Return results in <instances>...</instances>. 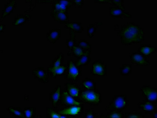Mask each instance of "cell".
Masks as SVG:
<instances>
[{
  "mask_svg": "<svg viewBox=\"0 0 157 118\" xmlns=\"http://www.w3.org/2000/svg\"><path fill=\"white\" fill-rule=\"evenodd\" d=\"M117 26V36L120 39L122 45L130 46L140 44L144 41L145 30L140 25L132 22L122 25L120 28Z\"/></svg>",
  "mask_w": 157,
  "mask_h": 118,
  "instance_id": "1",
  "label": "cell"
},
{
  "mask_svg": "<svg viewBox=\"0 0 157 118\" xmlns=\"http://www.w3.org/2000/svg\"><path fill=\"white\" fill-rule=\"evenodd\" d=\"M78 101L82 103L89 105L91 106H98L102 103V94L98 89L82 90Z\"/></svg>",
  "mask_w": 157,
  "mask_h": 118,
  "instance_id": "2",
  "label": "cell"
},
{
  "mask_svg": "<svg viewBox=\"0 0 157 118\" xmlns=\"http://www.w3.org/2000/svg\"><path fill=\"white\" fill-rule=\"evenodd\" d=\"M129 105L127 95L124 94H115L108 105L105 108V111L115 110L122 111L125 110Z\"/></svg>",
  "mask_w": 157,
  "mask_h": 118,
  "instance_id": "3",
  "label": "cell"
},
{
  "mask_svg": "<svg viewBox=\"0 0 157 118\" xmlns=\"http://www.w3.org/2000/svg\"><path fill=\"white\" fill-rule=\"evenodd\" d=\"M67 65V70L65 78L68 81L76 83L82 75V67L76 64L75 60L69 59Z\"/></svg>",
  "mask_w": 157,
  "mask_h": 118,
  "instance_id": "4",
  "label": "cell"
},
{
  "mask_svg": "<svg viewBox=\"0 0 157 118\" xmlns=\"http://www.w3.org/2000/svg\"><path fill=\"white\" fill-rule=\"evenodd\" d=\"M60 115L67 116L68 118H80L84 113V105H73L64 106L57 111Z\"/></svg>",
  "mask_w": 157,
  "mask_h": 118,
  "instance_id": "5",
  "label": "cell"
},
{
  "mask_svg": "<svg viewBox=\"0 0 157 118\" xmlns=\"http://www.w3.org/2000/svg\"><path fill=\"white\" fill-rule=\"evenodd\" d=\"M140 91L144 100L155 103L157 104V89L156 87H152L148 84L142 86Z\"/></svg>",
  "mask_w": 157,
  "mask_h": 118,
  "instance_id": "6",
  "label": "cell"
},
{
  "mask_svg": "<svg viewBox=\"0 0 157 118\" xmlns=\"http://www.w3.org/2000/svg\"><path fill=\"white\" fill-rule=\"evenodd\" d=\"M107 67L106 63L101 59H97L94 61L92 64V69L90 73L92 75L98 76H107Z\"/></svg>",
  "mask_w": 157,
  "mask_h": 118,
  "instance_id": "7",
  "label": "cell"
},
{
  "mask_svg": "<svg viewBox=\"0 0 157 118\" xmlns=\"http://www.w3.org/2000/svg\"><path fill=\"white\" fill-rule=\"evenodd\" d=\"M129 61L132 64L137 66H149L151 64L148 58L138 52L130 54Z\"/></svg>",
  "mask_w": 157,
  "mask_h": 118,
  "instance_id": "8",
  "label": "cell"
},
{
  "mask_svg": "<svg viewBox=\"0 0 157 118\" xmlns=\"http://www.w3.org/2000/svg\"><path fill=\"white\" fill-rule=\"evenodd\" d=\"M32 74L34 78L37 79L42 84L49 82V76L48 72L43 67L35 68L32 71Z\"/></svg>",
  "mask_w": 157,
  "mask_h": 118,
  "instance_id": "9",
  "label": "cell"
},
{
  "mask_svg": "<svg viewBox=\"0 0 157 118\" xmlns=\"http://www.w3.org/2000/svg\"><path fill=\"white\" fill-rule=\"evenodd\" d=\"M62 88V86L58 85L49 94V101L52 103V108L55 109L60 106Z\"/></svg>",
  "mask_w": 157,
  "mask_h": 118,
  "instance_id": "10",
  "label": "cell"
},
{
  "mask_svg": "<svg viewBox=\"0 0 157 118\" xmlns=\"http://www.w3.org/2000/svg\"><path fill=\"white\" fill-rule=\"evenodd\" d=\"M51 11H58L69 13V10L73 5L72 0L61 1L56 0L52 3Z\"/></svg>",
  "mask_w": 157,
  "mask_h": 118,
  "instance_id": "11",
  "label": "cell"
},
{
  "mask_svg": "<svg viewBox=\"0 0 157 118\" xmlns=\"http://www.w3.org/2000/svg\"><path fill=\"white\" fill-rule=\"evenodd\" d=\"M65 90L71 96L78 99L82 89L79 85L76 83L69 82L65 83Z\"/></svg>",
  "mask_w": 157,
  "mask_h": 118,
  "instance_id": "12",
  "label": "cell"
},
{
  "mask_svg": "<svg viewBox=\"0 0 157 118\" xmlns=\"http://www.w3.org/2000/svg\"><path fill=\"white\" fill-rule=\"evenodd\" d=\"M109 16L113 19H130L132 17L131 14L128 12H126L125 11L120 8L117 7L111 6L109 8Z\"/></svg>",
  "mask_w": 157,
  "mask_h": 118,
  "instance_id": "13",
  "label": "cell"
},
{
  "mask_svg": "<svg viewBox=\"0 0 157 118\" xmlns=\"http://www.w3.org/2000/svg\"><path fill=\"white\" fill-rule=\"evenodd\" d=\"M82 103L76 101L75 98L69 95L65 90H62L60 102V106H67L73 105H82Z\"/></svg>",
  "mask_w": 157,
  "mask_h": 118,
  "instance_id": "14",
  "label": "cell"
},
{
  "mask_svg": "<svg viewBox=\"0 0 157 118\" xmlns=\"http://www.w3.org/2000/svg\"><path fill=\"white\" fill-rule=\"evenodd\" d=\"M17 7V3L15 0H10L4 4L3 8L1 12V21L13 13Z\"/></svg>",
  "mask_w": 157,
  "mask_h": 118,
  "instance_id": "15",
  "label": "cell"
},
{
  "mask_svg": "<svg viewBox=\"0 0 157 118\" xmlns=\"http://www.w3.org/2000/svg\"><path fill=\"white\" fill-rule=\"evenodd\" d=\"M49 75L52 78L56 79L58 76H63L66 75L67 70V65L58 67H54L51 65L47 69Z\"/></svg>",
  "mask_w": 157,
  "mask_h": 118,
  "instance_id": "16",
  "label": "cell"
},
{
  "mask_svg": "<svg viewBox=\"0 0 157 118\" xmlns=\"http://www.w3.org/2000/svg\"><path fill=\"white\" fill-rule=\"evenodd\" d=\"M139 109L145 112V114H148L157 110V104L144 100L139 102L137 105Z\"/></svg>",
  "mask_w": 157,
  "mask_h": 118,
  "instance_id": "17",
  "label": "cell"
},
{
  "mask_svg": "<svg viewBox=\"0 0 157 118\" xmlns=\"http://www.w3.org/2000/svg\"><path fill=\"white\" fill-rule=\"evenodd\" d=\"M137 52L148 58L151 55L156 54L157 48L149 44H141L137 49Z\"/></svg>",
  "mask_w": 157,
  "mask_h": 118,
  "instance_id": "18",
  "label": "cell"
},
{
  "mask_svg": "<svg viewBox=\"0 0 157 118\" xmlns=\"http://www.w3.org/2000/svg\"><path fill=\"white\" fill-rule=\"evenodd\" d=\"M51 16L55 21L63 24L69 21V13L58 11H51Z\"/></svg>",
  "mask_w": 157,
  "mask_h": 118,
  "instance_id": "19",
  "label": "cell"
},
{
  "mask_svg": "<svg viewBox=\"0 0 157 118\" xmlns=\"http://www.w3.org/2000/svg\"><path fill=\"white\" fill-rule=\"evenodd\" d=\"M62 37V31L60 29H51L47 32V41L51 44H55Z\"/></svg>",
  "mask_w": 157,
  "mask_h": 118,
  "instance_id": "20",
  "label": "cell"
},
{
  "mask_svg": "<svg viewBox=\"0 0 157 118\" xmlns=\"http://www.w3.org/2000/svg\"><path fill=\"white\" fill-rule=\"evenodd\" d=\"M91 50L87 51L81 56L76 58L75 62L78 66L82 67L88 66L91 63Z\"/></svg>",
  "mask_w": 157,
  "mask_h": 118,
  "instance_id": "21",
  "label": "cell"
},
{
  "mask_svg": "<svg viewBox=\"0 0 157 118\" xmlns=\"http://www.w3.org/2000/svg\"><path fill=\"white\" fill-rule=\"evenodd\" d=\"M79 85L84 90H95L97 89V82L94 79L86 77L79 83Z\"/></svg>",
  "mask_w": 157,
  "mask_h": 118,
  "instance_id": "22",
  "label": "cell"
},
{
  "mask_svg": "<svg viewBox=\"0 0 157 118\" xmlns=\"http://www.w3.org/2000/svg\"><path fill=\"white\" fill-rule=\"evenodd\" d=\"M63 24L66 28L69 30H72L75 33L80 34L84 30V28L80 22L69 21L65 22Z\"/></svg>",
  "mask_w": 157,
  "mask_h": 118,
  "instance_id": "23",
  "label": "cell"
},
{
  "mask_svg": "<svg viewBox=\"0 0 157 118\" xmlns=\"http://www.w3.org/2000/svg\"><path fill=\"white\" fill-rule=\"evenodd\" d=\"M32 16L30 14L23 15L21 14L16 15L15 17L14 21L12 23V25L13 26H21L24 25L31 18Z\"/></svg>",
  "mask_w": 157,
  "mask_h": 118,
  "instance_id": "24",
  "label": "cell"
},
{
  "mask_svg": "<svg viewBox=\"0 0 157 118\" xmlns=\"http://www.w3.org/2000/svg\"><path fill=\"white\" fill-rule=\"evenodd\" d=\"M6 110L11 116L15 118H26L24 110L20 107L9 106Z\"/></svg>",
  "mask_w": 157,
  "mask_h": 118,
  "instance_id": "25",
  "label": "cell"
},
{
  "mask_svg": "<svg viewBox=\"0 0 157 118\" xmlns=\"http://www.w3.org/2000/svg\"><path fill=\"white\" fill-rule=\"evenodd\" d=\"M95 3L106 4L120 8L125 11V8L124 6V1H114V0H101V1H94Z\"/></svg>",
  "mask_w": 157,
  "mask_h": 118,
  "instance_id": "26",
  "label": "cell"
},
{
  "mask_svg": "<svg viewBox=\"0 0 157 118\" xmlns=\"http://www.w3.org/2000/svg\"><path fill=\"white\" fill-rule=\"evenodd\" d=\"M86 52L76 45L71 49L68 50L67 52V56H71L77 58L81 56Z\"/></svg>",
  "mask_w": 157,
  "mask_h": 118,
  "instance_id": "27",
  "label": "cell"
},
{
  "mask_svg": "<svg viewBox=\"0 0 157 118\" xmlns=\"http://www.w3.org/2000/svg\"><path fill=\"white\" fill-rule=\"evenodd\" d=\"M101 25H102V23L99 22L90 25L87 27V36L90 38L94 37V34L97 32V27Z\"/></svg>",
  "mask_w": 157,
  "mask_h": 118,
  "instance_id": "28",
  "label": "cell"
},
{
  "mask_svg": "<svg viewBox=\"0 0 157 118\" xmlns=\"http://www.w3.org/2000/svg\"><path fill=\"white\" fill-rule=\"evenodd\" d=\"M64 61V59L63 53H59L53 59L52 64L51 66L54 67H59L63 66Z\"/></svg>",
  "mask_w": 157,
  "mask_h": 118,
  "instance_id": "29",
  "label": "cell"
},
{
  "mask_svg": "<svg viewBox=\"0 0 157 118\" xmlns=\"http://www.w3.org/2000/svg\"><path fill=\"white\" fill-rule=\"evenodd\" d=\"M82 116L84 118H105L103 114L97 113L93 108L85 111Z\"/></svg>",
  "mask_w": 157,
  "mask_h": 118,
  "instance_id": "30",
  "label": "cell"
},
{
  "mask_svg": "<svg viewBox=\"0 0 157 118\" xmlns=\"http://www.w3.org/2000/svg\"><path fill=\"white\" fill-rule=\"evenodd\" d=\"M119 73L121 76H128L132 73V66L130 64H123L120 67Z\"/></svg>",
  "mask_w": 157,
  "mask_h": 118,
  "instance_id": "31",
  "label": "cell"
},
{
  "mask_svg": "<svg viewBox=\"0 0 157 118\" xmlns=\"http://www.w3.org/2000/svg\"><path fill=\"white\" fill-rule=\"evenodd\" d=\"M69 39L66 40V47L69 50L73 48L76 44V33L72 30H69Z\"/></svg>",
  "mask_w": 157,
  "mask_h": 118,
  "instance_id": "32",
  "label": "cell"
},
{
  "mask_svg": "<svg viewBox=\"0 0 157 118\" xmlns=\"http://www.w3.org/2000/svg\"><path fill=\"white\" fill-rule=\"evenodd\" d=\"M46 113L47 117L48 118H68L67 116L59 114L57 111L53 108H47Z\"/></svg>",
  "mask_w": 157,
  "mask_h": 118,
  "instance_id": "33",
  "label": "cell"
},
{
  "mask_svg": "<svg viewBox=\"0 0 157 118\" xmlns=\"http://www.w3.org/2000/svg\"><path fill=\"white\" fill-rule=\"evenodd\" d=\"M26 118H34L36 114V109L35 107H27L23 109Z\"/></svg>",
  "mask_w": 157,
  "mask_h": 118,
  "instance_id": "34",
  "label": "cell"
},
{
  "mask_svg": "<svg viewBox=\"0 0 157 118\" xmlns=\"http://www.w3.org/2000/svg\"><path fill=\"white\" fill-rule=\"evenodd\" d=\"M124 114L122 111L112 110L108 111L105 118H124Z\"/></svg>",
  "mask_w": 157,
  "mask_h": 118,
  "instance_id": "35",
  "label": "cell"
},
{
  "mask_svg": "<svg viewBox=\"0 0 157 118\" xmlns=\"http://www.w3.org/2000/svg\"><path fill=\"white\" fill-rule=\"evenodd\" d=\"M76 45L85 52L91 50V44L86 40H80L78 42L76 43Z\"/></svg>",
  "mask_w": 157,
  "mask_h": 118,
  "instance_id": "36",
  "label": "cell"
},
{
  "mask_svg": "<svg viewBox=\"0 0 157 118\" xmlns=\"http://www.w3.org/2000/svg\"><path fill=\"white\" fill-rule=\"evenodd\" d=\"M124 117L127 118H143L144 115L137 111H131L126 112L124 114Z\"/></svg>",
  "mask_w": 157,
  "mask_h": 118,
  "instance_id": "37",
  "label": "cell"
},
{
  "mask_svg": "<svg viewBox=\"0 0 157 118\" xmlns=\"http://www.w3.org/2000/svg\"><path fill=\"white\" fill-rule=\"evenodd\" d=\"M72 3L73 5H74L76 7L81 8L84 6V1H72Z\"/></svg>",
  "mask_w": 157,
  "mask_h": 118,
  "instance_id": "38",
  "label": "cell"
},
{
  "mask_svg": "<svg viewBox=\"0 0 157 118\" xmlns=\"http://www.w3.org/2000/svg\"><path fill=\"white\" fill-rule=\"evenodd\" d=\"M54 1H50V0H48V1H37L38 3H42V4H52L53 2Z\"/></svg>",
  "mask_w": 157,
  "mask_h": 118,
  "instance_id": "39",
  "label": "cell"
},
{
  "mask_svg": "<svg viewBox=\"0 0 157 118\" xmlns=\"http://www.w3.org/2000/svg\"><path fill=\"white\" fill-rule=\"evenodd\" d=\"M6 29V25L5 24L1 25V34L4 33L5 29Z\"/></svg>",
  "mask_w": 157,
  "mask_h": 118,
  "instance_id": "40",
  "label": "cell"
},
{
  "mask_svg": "<svg viewBox=\"0 0 157 118\" xmlns=\"http://www.w3.org/2000/svg\"><path fill=\"white\" fill-rule=\"evenodd\" d=\"M157 110L154 111V112H152V113H150L149 115H151V116H152L153 118H157Z\"/></svg>",
  "mask_w": 157,
  "mask_h": 118,
  "instance_id": "41",
  "label": "cell"
}]
</instances>
